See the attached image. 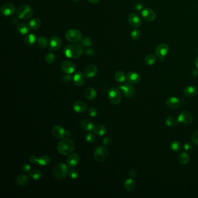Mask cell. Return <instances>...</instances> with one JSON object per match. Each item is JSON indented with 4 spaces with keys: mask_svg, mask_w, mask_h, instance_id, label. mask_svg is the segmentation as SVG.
<instances>
[{
    "mask_svg": "<svg viewBox=\"0 0 198 198\" xmlns=\"http://www.w3.org/2000/svg\"><path fill=\"white\" fill-rule=\"evenodd\" d=\"M169 51L168 46L166 44H161L156 48L155 52L160 59H163L167 55Z\"/></svg>",
    "mask_w": 198,
    "mask_h": 198,
    "instance_id": "cell-15",
    "label": "cell"
},
{
    "mask_svg": "<svg viewBox=\"0 0 198 198\" xmlns=\"http://www.w3.org/2000/svg\"><path fill=\"white\" fill-rule=\"evenodd\" d=\"M198 89L195 86H189L184 89V94L187 96H193L198 94Z\"/></svg>",
    "mask_w": 198,
    "mask_h": 198,
    "instance_id": "cell-27",
    "label": "cell"
},
{
    "mask_svg": "<svg viewBox=\"0 0 198 198\" xmlns=\"http://www.w3.org/2000/svg\"><path fill=\"white\" fill-rule=\"evenodd\" d=\"M177 119L179 123L188 124L192 122L193 116L190 112L185 111L179 114Z\"/></svg>",
    "mask_w": 198,
    "mask_h": 198,
    "instance_id": "cell-9",
    "label": "cell"
},
{
    "mask_svg": "<svg viewBox=\"0 0 198 198\" xmlns=\"http://www.w3.org/2000/svg\"><path fill=\"white\" fill-rule=\"evenodd\" d=\"M24 42L26 46L33 47L37 42V39L34 34H27L24 38Z\"/></svg>",
    "mask_w": 198,
    "mask_h": 198,
    "instance_id": "cell-25",
    "label": "cell"
},
{
    "mask_svg": "<svg viewBox=\"0 0 198 198\" xmlns=\"http://www.w3.org/2000/svg\"><path fill=\"white\" fill-rule=\"evenodd\" d=\"M17 16L20 19H29L33 14V9L29 5L24 4L20 5L16 10Z\"/></svg>",
    "mask_w": 198,
    "mask_h": 198,
    "instance_id": "cell-4",
    "label": "cell"
},
{
    "mask_svg": "<svg viewBox=\"0 0 198 198\" xmlns=\"http://www.w3.org/2000/svg\"><path fill=\"white\" fill-rule=\"evenodd\" d=\"M79 125L80 128L86 131H91L93 130V128L94 127V124L87 119L80 121Z\"/></svg>",
    "mask_w": 198,
    "mask_h": 198,
    "instance_id": "cell-23",
    "label": "cell"
},
{
    "mask_svg": "<svg viewBox=\"0 0 198 198\" xmlns=\"http://www.w3.org/2000/svg\"><path fill=\"white\" fill-rule=\"evenodd\" d=\"M71 80H72V77H71V76L69 75V74H64L61 78V81L64 83H68L71 81Z\"/></svg>",
    "mask_w": 198,
    "mask_h": 198,
    "instance_id": "cell-47",
    "label": "cell"
},
{
    "mask_svg": "<svg viewBox=\"0 0 198 198\" xmlns=\"http://www.w3.org/2000/svg\"><path fill=\"white\" fill-rule=\"evenodd\" d=\"M29 183V178L26 175H19L17 177L16 184L17 186L24 187Z\"/></svg>",
    "mask_w": 198,
    "mask_h": 198,
    "instance_id": "cell-26",
    "label": "cell"
},
{
    "mask_svg": "<svg viewBox=\"0 0 198 198\" xmlns=\"http://www.w3.org/2000/svg\"><path fill=\"white\" fill-rule=\"evenodd\" d=\"M108 156V149L102 146H98L95 149L94 157L98 162H103Z\"/></svg>",
    "mask_w": 198,
    "mask_h": 198,
    "instance_id": "cell-7",
    "label": "cell"
},
{
    "mask_svg": "<svg viewBox=\"0 0 198 198\" xmlns=\"http://www.w3.org/2000/svg\"><path fill=\"white\" fill-rule=\"evenodd\" d=\"M192 142L195 145H198V131L195 132L191 137Z\"/></svg>",
    "mask_w": 198,
    "mask_h": 198,
    "instance_id": "cell-50",
    "label": "cell"
},
{
    "mask_svg": "<svg viewBox=\"0 0 198 198\" xmlns=\"http://www.w3.org/2000/svg\"><path fill=\"white\" fill-rule=\"evenodd\" d=\"M15 7L11 3H7L2 6L1 8V14L4 16H11L15 12Z\"/></svg>",
    "mask_w": 198,
    "mask_h": 198,
    "instance_id": "cell-10",
    "label": "cell"
},
{
    "mask_svg": "<svg viewBox=\"0 0 198 198\" xmlns=\"http://www.w3.org/2000/svg\"><path fill=\"white\" fill-rule=\"evenodd\" d=\"M84 54L87 56H94L95 55V50L93 49H91V48H88L87 49H85L83 51Z\"/></svg>",
    "mask_w": 198,
    "mask_h": 198,
    "instance_id": "cell-46",
    "label": "cell"
},
{
    "mask_svg": "<svg viewBox=\"0 0 198 198\" xmlns=\"http://www.w3.org/2000/svg\"><path fill=\"white\" fill-rule=\"evenodd\" d=\"M195 66L196 68H197L198 69V57H197L195 59Z\"/></svg>",
    "mask_w": 198,
    "mask_h": 198,
    "instance_id": "cell-57",
    "label": "cell"
},
{
    "mask_svg": "<svg viewBox=\"0 0 198 198\" xmlns=\"http://www.w3.org/2000/svg\"><path fill=\"white\" fill-rule=\"evenodd\" d=\"M98 109L95 108H91L88 110V115L92 118L95 117L98 115Z\"/></svg>",
    "mask_w": 198,
    "mask_h": 198,
    "instance_id": "cell-45",
    "label": "cell"
},
{
    "mask_svg": "<svg viewBox=\"0 0 198 198\" xmlns=\"http://www.w3.org/2000/svg\"><path fill=\"white\" fill-rule=\"evenodd\" d=\"M87 1L91 4H96L99 2L100 0H87Z\"/></svg>",
    "mask_w": 198,
    "mask_h": 198,
    "instance_id": "cell-56",
    "label": "cell"
},
{
    "mask_svg": "<svg viewBox=\"0 0 198 198\" xmlns=\"http://www.w3.org/2000/svg\"><path fill=\"white\" fill-rule=\"evenodd\" d=\"M156 61V56L152 54H149L146 56V57L145 58V64L148 65H153L155 64Z\"/></svg>",
    "mask_w": 198,
    "mask_h": 198,
    "instance_id": "cell-40",
    "label": "cell"
},
{
    "mask_svg": "<svg viewBox=\"0 0 198 198\" xmlns=\"http://www.w3.org/2000/svg\"><path fill=\"white\" fill-rule=\"evenodd\" d=\"M37 158L34 156V155H33V156H31L30 158H29V162L32 163V164H34V163H36L37 162Z\"/></svg>",
    "mask_w": 198,
    "mask_h": 198,
    "instance_id": "cell-53",
    "label": "cell"
},
{
    "mask_svg": "<svg viewBox=\"0 0 198 198\" xmlns=\"http://www.w3.org/2000/svg\"><path fill=\"white\" fill-rule=\"evenodd\" d=\"M118 87L119 90L122 91L124 95L127 98H131L135 94L134 87L130 83L119 85Z\"/></svg>",
    "mask_w": 198,
    "mask_h": 198,
    "instance_id": "cell-8",
    "label": "cell"
},
{
    "mask_svg": "<svg viewBox=\"0 0 198 198\" xmlns=\"http://www.w3.org/2000/svg\"><path fill=\"white\" fill-rule=\"evenodd\" d=\"M190 156L187 152L181 153L178 157V162L182 165H185L188 164L190 162Z\"/></svg>",
    "mask_w": 198,
    "mask_h": 198,
    "instance_id": "cell-30",
    "label": "cell"
},
{
    "mask_svg": "<svg viewBox=\"0 0 198 198\" xmlns=\"http://www.w3.org/2000/svg\"><path fill=\"white\" fill-rule=\"evenodd\" d=\"M112 142H113L112 138L109 136H107L105 137L102 141V143L105 145H109L112 143Z\"/></svg>",
    "mask_w": 198,
    "mask_h": 198,
    "instance_id": "cell-48",
    "label": "cell"
},
{
    "mask_svg": "<svg viewBox=\"0 0 198 198\" xmlns=\"http://www.w3.org/2000/svg\"><path fill=\"white\" fill-rule=\"evenodd\" d=\"M81 44L83 47L88 48L92 46L93 41L88 37H82L81 40Z\"/></svg>",
    "mask_w": 198,
    "mask_h": 198,
    "instance_id": "cell-38",
    "label": "cell"
},
{
    "mask_svg": "<svg viewBox=\"0 0 198 198\" xmlns=\"http://www.w3.org/2000/svg\"><path fill=\"white\" fill-rule=\"evenodd\" d=\"M178 123V119L172 116H168L165 120V124L168 127H174Z\"/></svg>",
    "mask_w": 198,
    "mask_h": 198,
    "instance_id": "cell-35",
    "label": "cell"
},
{
    "mask_svg": "<svg viewBox=\"0 0 198 198\" xmlns=\"http://www.w3.org/2000/svg\"><path fill=\"white\" fill-rule=\"evenodd\" d=\"M65 38L71 42H77L82 39V33L78 29H71L65 33Z\"/></svg>",
    "mask_w": 198,
    "mask_h": 198,
    "instance_id": "cell-5",
    "label": "cell"
},
{
    "mask_svg": "<svg viewBox=\"0 0 198 198\" xmlns=\"http://www.w3.org/2000/svg\"><path fill=\"white\" fill-rule=\"evenodd\" d=\"M115 79L119 83H123L126 80L124 73L121 71H117L115 74Z\"/></svg>",
    "mask_w": 198,
    "mask_h": 198,
    "instance_id": "cell-39",
    "label": "cell"
},
{
    "mask_svg": "<svg viewBox=\"0 0 198 198\" xmlns=\"http://www.w3.org/2000/svg\"><path fill=\"white\" fill-rule=\"evenodd\" d=\"M61 69L67 74H72L76 71V64L69 61H64L61 64Z\"/></svg>",
    "mask_w": 198,
    "mask_h": 198,
    "instance_id": "cell-11",
    "label": "cell"
},
{
    "mask_svg": "<svg viewBox=\"0 0 198 198\" xmlns=\"http://www.w3.org/2000/svg\"><path fill=\"white\" fill-rule=\"evenodd\" d=\"M170 148L171 150L174 152H178L181 150L182 145L180 142L175 141L171 143Z\"/></svg>",
    "mask_w": 198,
    "mask_h": 198,
    "instance_id": "cell-36",
    "label": "cell"
},
{
    "mask_svg": "<svg viewBox=\"0 0 198 198\" xmlns=\"http://www.w3.org/2000/svg\"><path fill=\"white\" fill-rule=\"evenodd\" d=\"M93 132L95 134L102 136L106 132V128L102 124H96L93 128Z\"/></svg>",
    "mask_w": 198,
    "mask_h": 198,
    "instance_id": "cell-31",
    "label": "cell"
},
{
    "mask_svg": "<svg viewBox=\"0 0 198 198\" xmlns=\"http://www.w3.org/2000/svg\"><path fill=\"white\" fill-rule=\"evenodd\" d=\"M31 170V167L30 166L27 164V163H25L23 165V166L22 167V171L24 173H29L30 171Z\"/></svg>",
    "mask_w": 198,
    "mask_h": 198,
    "instance_id": "cell-49",
    "label": "cell"
},
{
    "mask_svg": "<svg viewBox=\"0 0 198 198\" xmlns=\"http://www.w3.org/2000/svg\"><path fill=\"white\" fill-rule=\"evenodd\" d=\"M128 174L131 177V178H134L135 177L137 176V171L134 170V169H131L128 172Z\"/></svg>",
    "mask_w": 198,
    "mask_h": 198,
    "instance_id": "cell-54",
    "label": "cell"
},
{
    "mask_svg": "<svg viewBox=\"0 0 198 198\" xmlns=\"http://www.w3.org/2000/svg\"><path fill=\"white\" fill-rule=\"evenodd\" d=\"M128 20L130 25L133 27L137 29L140 27L142 24V21L140 16L134 13L129 15V16L128 17Z\"/></svg>",
    "mask_w": 198,
    "mask_h": 198,
    "instance_id": "cell-14",
    "label": "cell"
},
{
    "mask_svg": "<svg viewBox=\"0 0 198 198\" xmlns=\"http://www.w3.org/2000/svg\"><path fill=\"white\" fill-rule=\"evenodd\" d=\"M108 96L110 102L113 105H118L121 101V94L120 90L116 88H112L108 90Z\"/></svg>",
    "mask_w": 198,
    "mask_h": 198,
    "instance_id": "cell-6",
    "label": "cell"
},
{
    "mask_svg": "<svg viewBox=\"0 0 198 198\" xmlns=\"http://www.w3.org/2000/svg\"><path fill=\"white\" fill-rule=\"evenodd\" d=\"M75 149V144L69 138L61 140L57 145V149L59 153L64 156L71 155Z\"/></svg>",
    "mask_w": 198,
    "mask_h": 198,
    "instance_id": "cell-2",
    "label": "cell"
},
{
    "mask_svg": "<svg viewBox=\"0 0 198 198\" xmlns=\"http://www.w3.org/2000/svg\"><path fill=\"white\" fill-rule=\"evenodd\" d=\"M49 48L52 51H58L62 46V41L58 36H52L49 41Z\"/></svg>",
    "mask_w": 198,
    "mask_h": 198,
    "instance_id": "cell-12",
    "label": "cell"
},
{
    "mask_svg": "<svg viewBox=\"0 0 198 198\" xmlns=\"http://www.w3.org/2000/svg\"><path fill=\"white\" fill-rule=\"evenodd\" d=\"M55 55L53 53H48L45 56V61L48 64H52L55 61Z\"/></svg>",
    "mask_w": 198,
    "mask_h": 198,
    "instance_id": "cell-41",
    "label": "cell"
},
{
    "mask_svg": "<svg viewBox=\"0 0 198 198\" xmlns=\"http://www.w3.org/2000/svg\"><path fill=\"white\" fill-rule=\"evenodd\" d=\"M29 175L32 179L34 180H39L42 177V174L41 171L39 170H33L30 172Z\"/></svg>",
    "mask_w": 198,
    "mask_h": 198,
    "instance_id": "cell-37",
    "label": "cell"
},
{
    "mask_svg": "<svg viewBox=\"0 0 198 198\" xmlns=\"http://www.w3.org/2000/svg\"><path fill=\"white\" fill-rule=\"evenodd\" d=\"M19 18L17 16V17H16V16L13 17L11 20V23L12 25H16L19 23Z\"/></svg>",
    "mask_w": 198,
    "mask_h": 198,
    "instance_id": "cell-52",
    "label": "cell"
},
{
    "mask_svg": "<svg viewBox=\"0 0 198 198\" xmlns=\"http://www.w3.org/2000/svg\"><path fill=\"white\" fill-rule=\"evenodd\" d=\"M166 105L168 108L171 109H175L180 106V101L176 97H171L167 100Z\"/></svg>",
    "mask_w": 198,
    "mask_h": 198,
    "instance_id": "cell-21",
    "label": "cell"
},
{
    "mask_svg": "<svg viewBox=\"0 0 198 198\" xmlns=\"http://www.w3.org/2000/svg\"><path fill=\"white\" fill-rule=\"evenodd\" d=\"M73 1H74V2H79L81 0H73Z\"/></svg>",
    "mask_w": 198,
    "mask_h": 198,
    "instance_id": "cell-58",
    "label": "cell"
},
{
    "mask_svg": "<svg viewBox=\"0 0 198 198\" xmlns=\"http://www.w3.org/2000/svg\"><path fill=\"white\" fill-rule=\"evenodd\" d=\"M143 18L148 22H153L156 19L155 13L149 8H143L141 11Z\"/></svg>",
    "mask_w": 198,
    "mask_h": 198,
    "instance_id": "cell-13",
    "label": "cell"
},
{
    "mask_svg": "<svg viewBox=\"0 0 198 198\" xmlns=\"http://www.w3.org/2000/svg\"><path fill=\"white\" fill-rule=\"evenodd\" d=\"M124 187L125 190L128 192L133 191L136 187V182L132 178H128L124 182Z\"/></svg>",
    "mask_w": 198,
    "mask_h": 198,
    "instance_id": "cell-28",
    "label": "cell"
},
{
    "mask_svg": "<svg viewBox=\"0 0 198 198\" xmlns=\"http://www.w3.org/2000/svg\"><path fill=\"white\" fill-rule=\"evenodd\" d=\"M49 42L46 36H41L37 39V44L41 48H46L47 47Z\"/></svg>",
    "mask_w": 198,
    "mask_h": 198,
    "instance_id": "cell-34",
    "label": "cell"
},
{
    "mask_svg": "<svg viewBox=\"0 0 198 198\" xmlns=\"http://www.w3.org/2000/svg\"><path fill=\"white\" fill-rule=\"evenodd\" d=\"M39 165L41 166H48L50 163V159L46 155L41 156L40 158L37 159V162Z\"/></svg>",
    "mask_w": 198,
    "mask_h": 198,
    "instance_id": "cell-33",
    "label": "cell"
},
{
    "mask_svg": "<svg viewBox=\"0 0 198 198\" xmlns=\"http://www.w3.org/2000/svg\"><path fill=\"white\" fill-rule=\"evenodd\" d=\"M69 167L67 165L63 163L57 164L52 170L54 177L58 180L64 178L69 173Z\"/></svg>",
    "mask_w": 198,
    "mask_h": 198,
    "instance_id": "cell-3",
    "label": "cell"
},
{
    "mask_svg": "<svg viewBox=\"0 0 198 198\" xmlns=\"http://www.w3.org/2000/svg\"><path fill=\"white\" fill-rule=\"evenodd\" d=\"M98 72V68L94 64H90L86 67L84 71V75L86 77L91 79L95 77Z\"/></svg>",
    "mask_w": 198,
    "mask_h": 198,
    "instance_id": "cell-19",
    "label": "cell"
},
{
    "mask_svg": "<svg viewBox=\"0 0 198 198\" xmlns=\"http://www.w3.org/2000/svg\"><path fill=\"white\" fill-rule=\"evenodd\" d=\"M141 80L140 76L138 73L135 71H130L127 75V80L128 83L131 84H136L140 82Z\"/></svg>",
    "mask_w": 198,
    "mask_h": 198,
    "instance_id": "cell-18",
    "label": "cell"
},
{
    "mask_svg": "<svg viewBox=\"0 0 198 198\" xmlns=\"http://www.w3.org/2000/svg\"><path fill=\"white\" fill-rule=\"evenodd\" d=\"M134 8L137 11H140V10H141L143 9V5L141 4H139V3L135 5Z\"/></svg>",
    "mask_w": 198,
    "mask_h": 198,
    "instance_id": "cell-55",
    "label": "cell"
},
{
    "mask_svg": "<svg viewBox=\"0 0 198 198\" xmlns=\"http://www.w3.org/2000/svg\"><path fill=\"white\" fill-rule=\"evenodd\" d=\"M184 148L185 151H190L192 149V146L190 143H184Z\"/></svg>",
    "mask_w": 198,
    "mask_h": 198,
    "instance_id": "cell-51",
    "label": "cell"
},
{
    "mask_svg": "<svg viewBox=\"0 0 198 198\" xmlns=\"http://www.w3.org/2000/svg\"><path fill=\"white\" fill-rule=\"evenodd\" d=\"M79 160V156L77 153H72L67 159V165L71 168L74 167L78 165Z\"/></svg>",
    "mask_w": 198,
    "mask_h": 198,
    "instance_id": "cell-20",
    "label": "cell"
},
{
    "mask_svg": "<svg viewBox=\"0 0 198 198\" xmlns=\"http://www.w3.org/2000/svg\"><path fill=\"white\" fill-rule=\"evenodd\" d=\"M29 24L30 29L35 30L40 27L41 24V21L39 18H33L29 22Z\"/></svg>",
    "mask_w": 198,
    "mask_h": 198,
    "instance_id": "cell-32",
    "label": "cell"
},
{
    "mask_svg": "<svg viewBox=\"0 0 198 198\" xmlns=\"http://www.w3.org/2000/svg\"><path fill=\"white\" fill-rule=\"evenodd\" d=\"M63 52L64 55L68 58L76 59L83 54V46L79 43L72 42L64 48Z\"/></svg>",
    "mask_w": 198,
    "mask_h": 198,
    "instance_id": "cell-1",
    "label": "cell"
},
{
    "mask_svg": "<svg viewBox=\"0 0 198 198\" xmlns=\"http://www.w3.org/2000/svg\"><path fill=\"white\" fill-rule=\"evenodd\" d=\"M68 175L71 178V179L75 180V179H76L79 177V171L77 170H76V169H72V170H70L69 171Z\"/></svg>",
    "mask_w": 198,
    "mask_h": 198,
    "instance_id": "cell-43",
    "label": "cell"
},
{
    "mask_svg": "<svg viewBox=\"0 0 198 198\" xmlns=\"http://www.w3.org/2000/svg\"><path fill=\"white\" fill-rule=\"evenodd\" d=\"M140 37H141V32L137 28L135 29H134L131 33V38L132 40L134 41L139 40Z\"/></svg>",
    "mask_w": 198,
    "mask_h": 198,
    "instance_id": "cell-42",
    "label": "cell"
},
{
    "mask_svg": "<svg viewBox=\"0 0 198 198\" xmlns=\"http://www.w3.org/2000/svg\"><path fill=\"white\" fill-rule=\"evenodd\" d=\"M86 141H87V142H88V143H94L95 140H96V137H95L94 134H93L92 133H88L86 135Z\"/></svg>",
    "mask_w": 198,
    "mask_h": 198,
    "instance_id": "cell-44",
    "label": "cell"
},
{
    "mask_svg": "<svg viewBox=\"0 0 198 198\" xmlns=\"http://www.w3.org/2000/svg\"><path fill=\"white\" fill-rule=\"evenodd\" d=\"M52 135L57 139H61L66 135V131L61 126H55L52 128L51 131Z\"/></svg>",
    "mask_w": 198,
    "mask_h": 198,
    "instance_id": "cell-17",
    "label": "cell"
},
{
    "mask_svg": "<svg viewBox=\"0 0 198 198\" xmlns=\"http://www.w3.org/2000/svg\"><path fill=\"white\" fill-rule=\"evenodd\" d=\"M73 110L77 113H83L86 111L87 108V103L82 101H77L73 106Z\"/></svg>",
    "mask_w": 198,
    "mask_h": 198,
    "instance_id": "cell-22",
    "label": "cell"
},
{
    "mask_svg": "<svg viewBox=\"0 0 198 198\" xmlns=\"http://www.w3.org/2000/svg\"><path fill=\"white\" fill-rule=\"evenodd\" d=\"M30 28L29 24L26 23H22L17 26L16 31L18 34L20 35H27L29 32Z\"/></svg>",
    "mask_w": 198,
    "mask_h": 198,
    "instance_id": "cell-24",
    "label": "cell"
},
{
    "mask_svg": "<svg viewBox=\"0 0 198 198\" xmlns=\"http://www.w3.org/2000/svg\"><path fill=\"white\" fill-rule=\"evenodd\" d=\"M84 95L87 99L92 101L96 98L97 93L94 88L89 87L85 90Z\"/></svg>",
    "mask_w": 198,
    "mask_h": 198,
    "instance_id": "cell-29",
    "label": "cell"
},
{
    "mask_svg": "<svg viewBox=\"0 0 198 198\" xmlns=\"http://www.w3.org/2000/svg\"><path fill=\"white\" fill-rule=\"evenodd\" d=\"M85 76H84L81 71L76 72L73 77L74 84L77 86H81L84 85L86 82Z\"/></svg>",
    "mask_w": 198,
    "mask_h": 198,
    "instance_id": "cell-16",
    "label": "cell"
}]
</instances>
